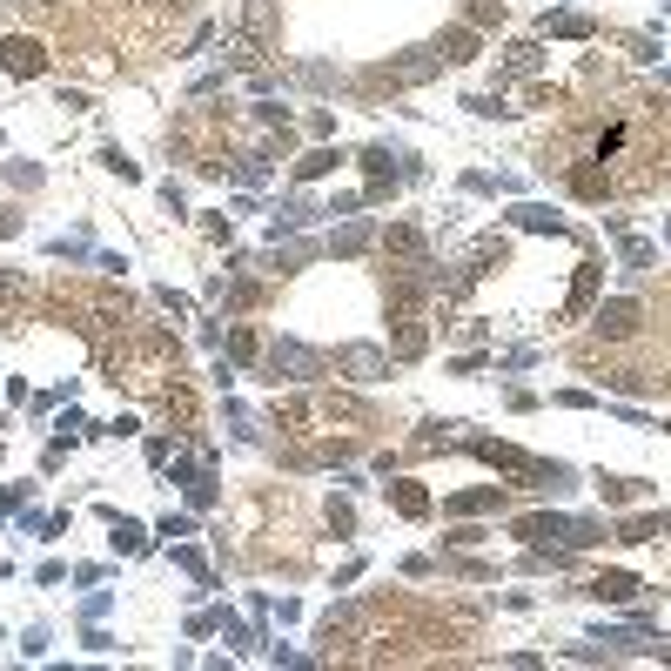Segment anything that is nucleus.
I'll list each match as a JSON object with an SVG mask.
<instances>
[{
	"label": "nucleus",
	"instance_id": "nucleus-3",
	"mask_svg": "<svg viewBox=\"0 0 671 671\" xmlns=\"http://www.w3.org/2000/svg\"><path fill=\"white\" fill-rule=\"evenodd\" d=\"M591 591H597V597H611V604H625V597H638V578H625V571H611V578H597Z\"/></svg>",
	"mask_w": 671,
	"mask_h": 671
},
{
	"label": "nucleus",
	"instance_id": "nucleus-7",
	"mask_svg": "<svg viewBox=\"0 0 671 671\" xmlns=\"http://www.w3.org/2000/svg\"><path fill=\"white\" fill-rule=\"evenodd\" d=\"M490 503H503L497 490H470V497H457V503H450V510H490Z\"/></svg>",
	"mask_w": 671,
	"mask_h": 671
},
{
	"label": "nucleus",
	"instance_id": "nucleus-4",
	"mask_svg": "<svg viewBox=\"0 0 671 671\" xmlns=\"http://www.w3.org/2000/svg\"><path fill=\"white\" fill-rule=\"evenodd\" d=\"M383 249H390V256H423V235H416V229H390Z\"/></svg>",
	"mask_w": 671,
	"mask_h": 671
},
{
	"label": "nucleus",
	"instance_id": "nucleus-1",
	"mask_svg": "<svg viewBox=\"0 0 671 671\" xmlns=\"http://www.w3.org/2000/svg\"><path fill=\"white\" fill-rule=\"evenodd\" d=\"M0 67L28 81V75H41V67H47V47L28 41V34H7V41H0Z\"/></svg>",
	"mask_w": 671,
	"mask_h": 671
},
{
	"label": "nucleus",
	"instance_id": "nucleus-2",
	"mask_svg": "<svg viewBox=\"0 0 671 671\" xmlns=\"http://www.w3.org/2000/svg\"><path fill=\"white\" fill-rule=\"evenodd\" d=\"M638 322H644V309H638V303H604V309H597V336H611V343L638 336Z\"/></svg>",
	"mask_w": 671,
	"mask_h": 671
},
{
	"label": "nucleus",
	"instance_id": "nucleus-9",
	"mask_svg": "<svg viewBox=\"0 0 671 671\" xmlns=\"http://www.w3.org/2000/svg\"><path fill=\"white\" fill-rule=\"evenodd\" d=\"M20 229V215H0V235H14Z\"/></svg>",
	"mask_w": 671,
	"mask_h": 671
},
{
	"label": "nucleus",
	"instance_id": "nucleus-5",
	"mask_svg": "<svg viewBox=\"0 0 671 671\" xmlns=\"http://www.w3.org/2000/svg\"><path fill=\"white\" fill-rule=\"evenodd\" d=\"M397 510H403V517H423V510H430L423 484H397Z\"/></svg>",
	"mask_w": 671,
	"mask_h": 671
},
{
	"label": "nucleus",
	"instance_id": "nucleus-6",
	"mask_svg": "<svg viewBox=\"0 0 671 671\" xmlns=\"http://www.w3.org/2000/svg\"><path fill=\"white\" fill-rule=\"evenodd\" d=\"M591 289H597V262H584V275H578V289H571V316H578V309L591 303Z\"/></svg>",
	"mask_w": 671,
	"mask_h": 671
},
{
	"label": "nucleus",
	"instance_id": "nucleus-8",
	"mask_svg": "<svg viewBox=\"0 0 671 671\" xmlns=\"http://www.w3.org/2000/svg\"><path fill=\"white\" fill-rule=\"evenodd\" d=\"M470 47H477L470 34H450V41H443V61H470Z\"/></svg>",
	"mask_w": 671,
	"mask_h": 671
}]
</instances>
